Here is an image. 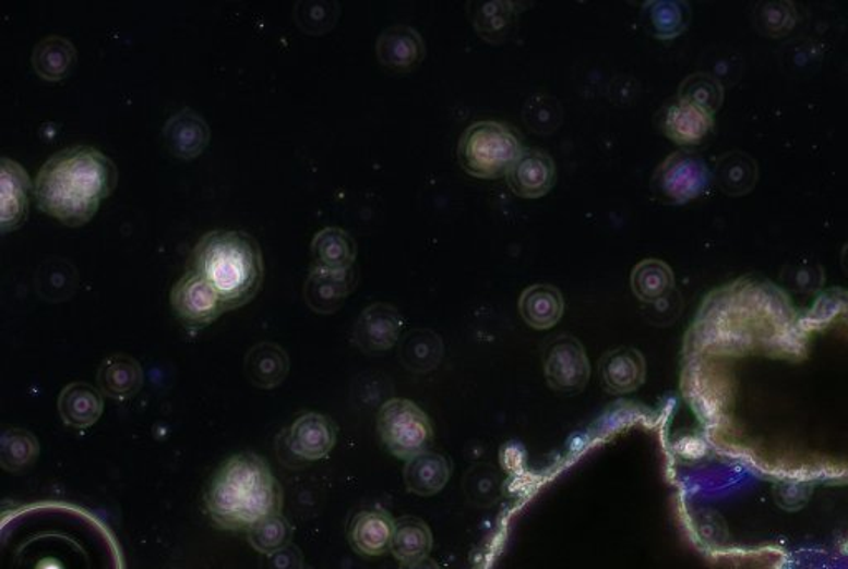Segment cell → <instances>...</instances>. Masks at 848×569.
Instances as JSON below:
<instances>
[{
    "instance_id": "cell-40",
    "label": "cell",
    "mask_w": 848,
    "mask_h": 569,
    "mask_svg": "<svg viewBox=\"0 0 848 569\" xmlns=\"http://www.w3.org/2000/svg\"><path fill=\"white\" fill-rule=\"evenodd\" d=\"M811 488L800 484H780L776 491V500L787 510H797L808 501Z\"/></svg>"
},
{
    "instance_id": "cell-31",
    "label": "cell",
    "mask_w": 848,
    "mask_h": 569,
    "mask_svg": "<svg viewBox=\"0 0 848 569\" xmlns=\"http://www.w3.org/2000/svg\"><path fill=\"white\" fill-rule=\"evenodd\" d=\"M715 178L728 196H744L756 185V161L745 153H728L716 165Z\"/></svg>"
},
{
    "instance_id": "cell-27",
    "label": "cell",
    "mask_w": 848,
    "mask_h": 569,
    "mask_svg": "<svg viewBox=\"0 0 848 569\" xmlns=\"http://www.w3.org/2000/svg\"><path fill=\"white\" fill-rule=\"evenodd\" d=\"M642 17L653 37L673 40L690 25L691 9L681 0H652L643 4Z\"/></svg>"
},
{
    "instance_id": "cell-29",
    "label": "cell",
    "mask_w": 848,
    "mask_h": 569,
    "mask_svg": "<svg viewBox=\"0 0 848 569\" xmlns=\"http://www.w3.org/2000/svg\"><path fill=\"white\" fill-rule=\"evenodd\" d=\"M431 548H433V535L425 521L413 517L399 518L395 521V533H393L390 552L399 562L428 558Z\"/></svg>"
},
{
    "instance_id": "cell-28",
    "label": "cell",
    "mask_w": 848,
    "mask_h": 569,
    "mask_svg": "<svg viewBox=\"0 0 848 569\" xmlns=\"http://www.w3.org/2000/svg\"><path fill=\"white\" fill-rule=\"evenodd\" d=\"M523 8V4L502 2V0L481 2V4L475 5L473 24H475L479 37L485 38L486 41H491V44H501L511 37Z\"/></svg>"
},
{
    "instance_id": "cell-4",
    "label": "cell",
    "mask_w": 848,
    "mask_h": 569,
    "mask_svg": "<svg viewBox=\"0 0 848 569\" xmlns=\"http://www.w3.org/2000/svg\"><path fill=\"white\" fill-rule=\"evenodd\" d=\"M191 270L213 284L229 310L254 299L264 280L261 247L242 230L204 233L194 247Z\"/></svg>"
},
{
    "instance_id": "cell-37",
    "label": "cell",
    "mask_w": 848,
    "mask_h": 569,
    "mask_svg": "<svg viewBox=\"0 0 848 569\" xmlns=\"http://www.w3.org/2000/svg\"><path fill=\"white\" fill-rule=\"evenodd\" d=\"M249 543L262 555H271L289 546L292 529L282 514H272L248 530Z\"/></svg>"
},
{
    "instance_id": "cell-35",
    "label": "cell",
    "mask_w": 848,
    "mask_h": 569,
    "mask_svg": "<svg viewBox=\"0 0 848 569\" xmlns=\"http://www.w3.org/2000/svg\"><path fill=\"white\" fill-rule=\"evenodd\" d=\"M678 98L715 114L721 108L722 100H725V89H722L721 83L713 78L712 75L696 73V75L688 76L681 83L680 89H678Z\"/></svg>"
},
{
    "instance_id": "cell-41",
    "label": "cell",
    "mask_w": 848,
    "mask_h": 569,
    "mask_svg": "<svg viewBox=\"0 0 848 569\" xmlns=\"http://www.w3.org/2000/svg\"><path fill=\"white\" fill-rule=\"evenodd\" d=\"M262 569H302V556L299 549L286 546L271 555H265Z\"/></svg>"
},
{
    "instance_id": "cell-2",
    "label": "cell",
    "mask_w": 848,
    "mask_h": 569,
    "mask_svg": "<svg viewBox=\"0 0 848 569\" xmlns=\"http://www.w3.org/2000/svg\"><path fill=\"white\" fill-rule=\"evenodd\" d=\"M117 184V168L92 146H70L38 169L34 194L38 207L67 226H82L97 213Z\"/></svg>"
},
{
    "instance_id": "cell-24",
    "label": "cell",
    "mask_w": 848,
    "mask_h": 569,
    "mask_svg": "<svg viewBox=\"0 0 848 569\" xmlns=\"http://www.w3.org/2000/svg\"><path fill=\"white\" fill-rule=\"evenodd\" d=\"M101 392L108 398L128 399L140 391L143 385V370L133 356L117 353L100 364L97 376Z\"/></svg>"
},
{
    "instance_id": "cell-12",
    "label": "cell",
    "mask_w": 848,
    "mask_h": 569,
    "mask_svg": "<svg viewBox=\"0 0 848 569\" xmlns=\"http://www.w3.org/2000/svg\"><path fill=\"white\" fill-rule=\"evenodd\" d=\"M337 429L325 415L309 412L300 415L287 433V447L297 459L315 462L334 450Z\"/></svg>"
},
{
    "instance_id": "cell-11",
    "label": "cell",
    "mask_w": 848,
    "mask_h": 569,
    "mask_svg": "<svg viewBox=\"0 0 848 569\" xmlns=\"http://www.w3.org/2000/svg\"><path fill=\"white\" fill-rule=\"evenodd\" d=\"M556 175L552 156L540 149H523L505 178L512 193L524 199H539L550 193Z\"/></svg>"
},
{
    "instance_id": "cell-18",
    "label": "cell",
    "mask_w": 848,
    "mask_h": 569,
    "mask_svg": "<svg viewBox=\"0 0 848 569\" xmlns=\"http://www.w3.org/2000/svg\"><path fill=\"white\" fill-rule=\"evenodd\" d=\"M31 179L27 172L14 159L0 161V217L2 230L15 229L24 220L28 207Z\"/></svg>"
},
{
    "instance_id": "cell-10",
    "label": "cell",
    "mask_w": 848,
    "mask_h": 569,
    "mask_svg": "<svg viewBox=\"0 0 848 569\" xmlns=\"http://www.w3.org/2000/svg\"><path fill=\"white\" fill-rule=\"evenodd\" d=\"M403 318L395 306L373 303L358 316L354 341L365 353H383L398 343Z\"/></svg>"
},
{
    "instance_id": "cell-39",
    "label": "cell",
    "mask_w": 848,
    "mask_h": 569,
    "mask_svg": "<svg viewBox=\"0 0 848 569\" xmlns=\"http://www.w3.org/2000/svg\"><path fill=\"white\" fill-rule=\"evenodd\" d=\"M527 124L537 133H550L556 130L560 121L559 105L552 98L536 95L527 101L526 110Z\"/></svg>"
},
{
    "instance_id": "cell-43",
    "label": "cell",
    "mask_w": 848,
    "mask_h": 569,
    "mask_svg": "<svg viewBox=\"0 0 848 569\" xmlns=\"http://www.w3.org/2000/svg\"><path fill=\"white\" fill-rule=\"evenodd\" d=\"M841 267H844L845 274L848 275V244L844 247V254H841Z\"/></svg>"
},
{
    "instance_id": "cell-22",
    "label": "cell",
    "mask_w": 848,
    "mask_h": 569,
    "mask_svg": "<svg viewBox=\"0 0 848 569\" xmlns=\"http://www.w3.org/2000/svg\"><path fill=\"white\" fill-rule=\"evenodd\" d=\"M59 412L65 424L75 429H86L89 425L97 424L104 414V398L92 385L72 383L60 392Z\"/></svg>"
},
{
    "instance_id": "cell-7",
    "label": "cell",
    "mask_w": 848,
    "mask_h": 569,
    "mask_svg": "<svg viewBox=\"0 0 848 569\" xmlns=\"http://www.w3.org/2000/svg\"><path fill=\"white\" fill-rule=\"evenodd\" d=\"M712 184V171L700 155L677 152L668 156L652 175L653 194L673 206L690 203L703 196Z\"/></svg>"
},
{
    "instance_id": "cell-14",
    "label": "cell",
    "mask_w": 848,
    "mask_h": 569,
    "mask_svg": "<svg viewBox=\"0 0 848 569\" xmlns=\"http://www.w3.org/2000/svg\"><path fill=\"white\" fill-rule=\"evenodd\" d=\"M355 270H329L313 265L303 284V299L313 312L329 315L337 312L355 289Z\"/></svg>"
},
{
    "instance_id": "cell-33",
    "label": "cell",
    "mask_w": 848,
    "mask_h": 569,
    "mask_svg": "<svg viewBox=\"0 0 848 569\" xmlns=\"http://www.w3.org/2000/svg\"><path fill=\"white\" fill-rule=\"evenodd\" d=\"M38 452L40 444L28 431L9 429L0 437V465L8 472L19 473L28 469Z\"/></svg>"
},
{
    "instance_id": "cell-32",
    "label": "cell",
    "mask_w": 848,
    "mask_h": 569,
    "mask_svg": "<svg viewBox=\"0 0 848 569\" xmlns=\"http://www.w3.org/2000/svg\"><path fill=\"white\" fill-rule=\"evenodd\" d=\"M444 347L441 338L430 329H416L403 340V364L415 373H428L440 364Z\"/></svg>"
},
{
    "instance_id": "cell-5",
    "label": "cell",
    "mask_w": 848,
    "mask_h": 569,
    "mask_svg": "<svg viewBox=\"0 0 848 569\" xmlns=\"http://www.w3.org/2000/svg\"><path fill=\"white\" fill-rule=\"evenodd\" d=\"M521 141L514 131L498 121H478L466 128L457 146L461 166L470 175L495 179L507 175L519 158Z\"/></svg>"
},
{
    "instance_id": "cell-6",
    "label": "cell",
    "mask_w": 848,
    "mask_h": 569,
    "mask_svg": "<svg viewBox=\"0 0 848 569\" xmlns=\"http://www.w3.org/2000/svg\"><path fill=\"white\" fill-rule=\"evenodd\" d=\"M377 429L386 449L403 460L425 452L433 440L430 417L408 399L386 401L380 409Z\"/></svg>"
},
{
    "instance_id": "cell-15",
    "label": "cell",
    "mask_w": 848,
    "mask_h": 569,
    "mask_svg": "<svg viewBox=\"0 0 848 569\" xmlns=\"http://www.w3.org/2000/svg\"><path fill=\"white\" fill-rule=\"evenodd\" d=\"M211 131L203 114L186 107L176 111L163 128L165 145L179 159H193L204 152Z\"/></svg>"
},
{
    "instance_id": "cell-1",
    "label": "cell",
    "mask_w": 848,
    "mask_h": 569,
    "mask_svg": "<svg viewBox=\"0 0 848 569\" xmlns=\"http://www.w3.org/2000/svg\"><path fill=\"white\" fill-rule=\"evenodd\" d=\"M2 569H121V559L97 518L45 501L5 514Z\"/></svg>"
},
{
    "instance_id": "cell-20",
    "label": "cell",
    "mask_w": 848,
    "mask_h": 569,
    "mask_svg": "<svg viewBox=\"0 0 848 569\" xmlns=\"http://www.w3.org/2000/svg\"><path fill=\"white\" fill-rule=\"evenodd\" d=\"M395 521L383 510L361 511L350 525V543L361 555L379 556L392 546Z\"/></svg>"
},
{
    "instance_id": "cell-3",
    "label": "cell",
    "mask_w": 848,
    "mask_h": 569,
    "mask_svg": "<svg viewBox=\"0 0 848 569\" xmlns=\"http://www.w3.org/2000/svg\"><path fill=\"white\" fill-rule=\"evenodd\" d=\"M204 501L220 529L251 530L278 513L282 494L268 463L255 453L242 452L217 469Z\"/></svg>"
},
{
    "instance_id": "cell-21",
    "label": "cell",
    "mask_w": 848,
    "mask_h": 569,
    "mask_svg": "<svg viewBox=\"0 0 848 569\" xmlns=\"http://www.w3.org/2000/svg\"><path fill=\"white\" fill-rule=\"evenodd\" d=\"M310 254L315 267L348 270L354 268L357 244L347 230L341 227H323L313 235Z\"/></svg>"
},
{
    "instance_id": "cell-30",
    "label": "cell",
    "mask_w": 848,
    "mask_h": 569,
    "mask_svg": "<svg viewBox=\"0 0 848 569\" xmlns=\"http://www.w3.org/2000/svg\"><path fill=\"white\" fill-rule=\"evenodd\" d=\"M673 270L665 262L646 258L633 268L632 290L642 302H661L673 292Z\"/></svg>"
},
{
    "instance_id": "cell-13",
    "label": "cell",
    "mask_w": 848,
    "mask_h": 569,
    "mask_svg": "<svg viewBox=\"0 0 848 569\" xmlns=\"http://www.w3.org/2000/svg\"><path fill=\"white\" fill-rule=\"evenodd\" d=\"M656 118L665 136L681 146L697 145L715 126L712 113L680 98L665 105Z\"/></svg>"
},
{
    "instance_id": "cell-19",
    "label": "cell",
    "mask_w": 848,
    "mask_h": 569,
    "mask_svg": "<svg viewBox=\"0 0 848 569\" xmlns=\"http://www.w3.org/2000/svg\"><path fill=\"white\" fill-rule=\"evenodd\" d=\"M450 477V460L431 450H425L406 460L405 470H403L406 488L419 497L437 495L446 487Z\"/></svg>"
},
{
    "instance_id": "cell-25",
    "label": "cell",
    "mask_w": 848,
    "mask_h": 569,
    "mask_svg": "<svg viewBox=\"0 0 848 569\" xmlns=\"http://www.w3.org/2000/svg\"><path fill=\"white\" fill-rule=\"evenodd\" d=\"M563 310L562 293L552 284H533L519 299L521 316L534 329L552 328L562 318Z\"/></svg>"
},
{
    "instance_id": "cell-16",
    "label": "cell",
    "mask_w": 848,
    "mask_h": 569,
    "mask_svg": "<svg viewBox=\"0 0 848 569\" xmlns=\"http://www.w3.org/2000/svg\"><path fill=\"white\" fill-rule=\"evenodd\" d=\"M601 385L611 395H629L645 383L646 361L635 348L608 351L598 363Z\"/></svg>"
},
{
    "instance_id": "cell-36",
    "label": "cell",
    "mask_w": 848,
    "mask_h": 569,
    "mask_svg": "<svg viewBox=\"0 0 848 569\" xmlns=\"http://www.w3.org/2000/svg\"><path fill=\"white\" fill-rule=\"evenodd\" d=\"M341 15V5L334 0H299L294 8V19L303 32L323 34L334 28Z\"/></svg>"
},
{
    "instance_id": "cell-9",
    "label": "cell",
    "mask_w": 848,
    "mask_h": 569,
    "mask_svg": "<svg viewBox=\"0 0 848 569\" xmlns=\"http://www.w3.org/2000/svg\"><path fill=\"white\" fill-rule=\"evenodd\" d=\"M169 302L176 316L190 328H203L229 310L213 284L194 270L176 281Z\"/></svg>"
},
{
    "instance_id": "cell-17",
    "label": "cell",
    "mask_w": 848,
    "mask_h": 569,
    "mask_svg": "<svg viewBox=\"0 0 848 569\" xmlns=\"http://www.w3.org/2000/svg\"><path fill=\"white\" fill-rule=\"evenodd\" d=\"M425 41L409 25L385 28L377 40V57L386 69L406 72L425 59Z\"/></svg>"
},
{
    "instance_id": "cell-34",
    "label": "cell",
    "mask_w": 848,
    "mask_h": 569,
    "mask_svg": "<svg viewBox=\"0 0 848 569\" xmlns=\"http://www.w3.org/2000/svg\"><path fill=\"white\" fill-rule=\"evenodd\" d=\"M76 271L62 258H50L37 271L38 293L52 302L69 299L75 290Z\"/></svg>"
},
{
    "instance_id": "cell-42",
    "label": "cell",
    "mask_w": 848,
    "mask_h": 569,
    "mask_svg": "<svg viewBox=\"0 0 848 569\" xmlns=\"http://www.w3.org/2000/svg\"><path fill=\"white\" fill-rule=\"evenodd\" d=\"M399 569H440V566L431 558H422L418 559V561L402 562Z\"/></svg>"
},
{
    "instance_id": "cell-38",
    "label": "cell",
    "mask_w": 848,
    "mask_h": 569,
    "mask_svg": "<svg viewBox=\"0 0 848 569\" xmlns=\"http://www.w3.org/2000/svg\"><path fill=\"white\" fill-rule=\"evenodd\" d=\"M796 24V9L790 2H763L756 8V27L767 37H783Z\"/></svg>"
},
{
    "instance_id": "cell-23",
    "label": "cell",
    "mask_w": 848,
    "mask_h": 569,
    "mask_svg": "<svg viewBox=\"0 0 848 569\" xmlns=\"http://www.w3.org/2000/svg\"><path fill=\"white\" fill-rule=\"evenodd\" d=\"M246 374L252 385L262 389H272L280 385L289 373V356L284 348L264 341L255 344L246 354Z\"/></svg>"
},
{
    "instance_id": "cell-8",
    "label": "cell",
    "mask_w": 848,
    "mask_h": 569,
    "mask_svg": "<svg viewBox=\"0 0 848 569\" xmlns=\"http://www.w3.org/2000/svg\"><path fill=\"white\" fill-rule=\"evenodd\" d=\"M544 373L553 391L581 392L590 379V361L584 344L569 335L553 338L544 350Z\"/></svg>"
},
{
    "instance_id": "cell-26",
    "label": "cell",
    "mask_w": 848,
    "mask_h": 569,
    "mask_svg": "<svg viewBox=\"0 0 848 569\" xmlns=\"http://www.w3.org/2000/svg\"><path fill=\"white\" fill-rule=\"evenodd\" d=\"M75 60V47L62 35H47L32 50V66L47 82H59L69 75Z\"/></svg>"
}]
</instances>
